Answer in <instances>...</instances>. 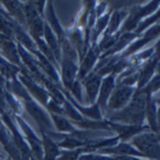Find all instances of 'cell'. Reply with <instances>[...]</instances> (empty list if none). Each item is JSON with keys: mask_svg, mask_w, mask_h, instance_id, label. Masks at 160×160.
I'll list each match as a JSON object with an SVG mask.
<instances>
[{"mask_svg": "<svg viewBox=\"0 0 160 160\" xmlns=\"http://www.w3.org/2000/svg\"><path fill=\"white\" fill-rule=\"evenodd\" d=\"M85 149H79V150H74V151H67L63 152L62 156H59V160H78L79 154L81 151H83Z\"/></svg>", "mask_w": 160, "mask_h": 160, "instance_id": "obj_26", "label": "cell"}, {"mask_svg": "<svg viewBox=\"0 0 160 160\" xmlns=\"http://www.w3.org/2000/svg\"><path fill=\"white\" fill-rule=\"evenodd\" d=\"M151 40L152 38H150V37H142L141 40H140V41H136V42H133L126 51H124V54L121 57L122 59L123 58H126V57H128V55H131V54H133V52H135V51H137L140 48H142L145 44H148L149 41H151Z\"/></svg>", "mask_w": 160, "mask_h": 160, "instance_id": "obj_23", "label": "cell"}, {"mask_svg": "<svg viewBox=\"0 0 160 160\" xmlns=\"http://www.w3.org/2000/svg\"><path fill=\"white\" fill-rule=\"evenodd\" d=\"M145 114H148V118H149V128H151L155 133L158 132V122H156V119H158V115H156V104L155 101L149 98L148 100V104H146V113Z\"/></svg>", "mask_w": 160, "mask_h": 160, "instance_id": "obj_18", "label": "cell"}, {"mask_svg": "<svg viewBox=\"0 0 160 160\" xmlns=\"http://www.w3.org/2000/svg\"><path fill=\"white\" fill-rule=\"evenodd\" d=\"M96 59H98V51L95 49H90V51L87 52V55L82 60L81 67H79V79H83L87 76L90 69L94 67Z\"/></svg>", "mask_w": 160, "mask_h": 160, "instance_id": "obj_13", "label": "cell"}, {"mask_svg": "<svg viewBox=\"0 0 160 160\" xmlns=\"http://www.w3.org/2000/svg\"><path fill=\"white\" fill-rule=\"evenodd\" d=\"M150 95H145L142 92H137L133 96L131 104H128L123 110H119L118 113H113L109 115L112 122H124L132 126H141L146 113V104H148Z\"/></svg>", "mask_w": 160, "mask_h": 160, "instance_id": "obj_1", "label": "cell"}, {"mask_svg": "<svg viewBox=\"0 0 160 160\" xmlns=\"http://www.w3.org/2000/svg\"><path fill=\"white\" fill-rule=\"evenodd\" d=\"M51 118H52V121H54V123H55L58 131H63V132H74L73 126H72L68 121H67L64 117L58 115V114H51Z\"/></svg>", "mask_w": 160, "mask_h": 160, "instance_id": "obj_20", "label": "cell"}, {"mask_svg": "<svg viewBox=\"0 0 160 160\" xmlns=\"http://www.w3.org/2000/svg\"><path fill=\"white\" fill-rule=\"evenodd\" d=\"M132 143L137 148V151L145 156L158 160L159 159V138L156 133H143L132 138Z\"/></svg>", "mask_w": 160, "mask_h": 160, "instance_id": "obj_2", "label": "cell"}, {"mask_svg": "<svg viewBox=\"0 0 160 160\" xmlns=\"http://www.w3.org/2000/svg\"><path fill=\"white\" fill-rule=\"evenodd\" d=\"M102 152H106V154H117V155H132V156H142L137 150H135L132 148L131 145L126 143V142H122L114 148H109V149H104Z\"/></svg>", "mask_w": 160, "mask_h": 160, "instance_id": "obj_14", "label": "cell"}, {"mask_svg": "<svg viewBox=\"0 0 160 160\" xmlns=\"http://www.w3.org/2000/svg\"><path fill=\"white\" fill-rule=\"evenodd\" d=\"M109 17H110V14H106V16L101 17V18L98 21L96 30H95V35H94V40H96V38L99 37V35L102 32V30L106 27V24H108V21H109Z\"/></svg>", "mask_w": 160, "mask_h": 160, "instance_id": "obj_25", "label": "cell"}, {"mask_svg": "<svg viewBox=\"0 0 160 160\" xmlns=\"http://www.w3.org/2000/svg\"><path fill=\"white\" fill-rule=\"evenodd\" d=\"M158 65V54L154 57L152 60H150L146 65L142 67V69L140 72V74H137V79H138V88H143L146 86L151 77H152V73H154V69L156 68Z\"/></svg>", "mask_w": 160, "mask_h": 160, "instance_id": "obj_9", "label": "cell"}, {"mask_svg": "<svg viewBox=\"0 0 160 160\" xmlns=\"http://www.w3.org/2000/svg\"><path fill=\"white\" fill-rule=\"evenodd\" d=\"M64 104V114L67 113L68 114L72 119H74L76 122H79V121H82V118H81V115H79L78 113H77V110L73 108V105L71 104V102H68V101H64L63 102Z\"/></svg>", "mask_w": 160, "mask_h": 160, "instance_id": "obj_24", "label": "cell"}, {"mask_svg": "<svg viewBox=\"0 0 160 160\" xmlns=\"http://www.w3.org/2000/svg\"><path fill=\"white\" fill-rule=\"evenodd\" d=\"M132 94H133V88L131 86H127L123 83L118 85L117 87H114V91H113L112 96L109 98L108 102H106V106L112 110L122 109L131 100Z\"/></svg>", "mask_w": 160, "mask_h": 160, "instance_id": "obj_3", "label": "cell"}, {"mask_svg": "<svg viewBox=\"0 0 160 160\" xmlns=\"http://www.w3.org/2000/svg\"><path fill=\"white\" fill-rule=\"evenodd\" d=\"M0 46H2V49L4 50V52L7 54V57L16 64H19V59H18V51L16 49V45L13 44L12 41H9V40L4 36L0 35Z\"/></svg>", "mask_w": 160, "mask_h": 160, "instance_id": "obj_16", "label": "cell"}, {"mask_svg": "<svg viewBox=\"0 0 160 160\" xmlns=\"http://www.w3.org/2000/svg\"><path fill=\"white\" fill-rule=\"evenodd\" d=\"M42 146L45 149V159L44 160H55L59 156V148L46 133H42Z\"/></svg>", "mask_w": 160, "mask_h": 160, "instance_id": "obj_12", "label": "cell"}, {"mask_svg": "<svg viewBox=\"0 0 160 160\" xmlns=\"http://www.w3.org/2000/svg\"><path fill=\"white\" fill-rule=\"evenodd\" d=\"M21 79L23 81V83L26 85V87H27L28 90H30V92L31 94L41 102V104H44V105H48V92H45L41 87H40L38 85H36L35 82H32L30 78H26V77H21Z\"/></svg>", "mask_w": 160, "mask_h": 160, "instance_id": "obj_11", "label": "cell"}, {"mask_svg": "<svg viewBox=\"0 0 160 160\" xmlns=\"http://www.w3.org/2000/svg\"><path fill=\"white\" fill-rule=\"evenodd\" d=\"M24 102H26V109H27V112L30 113V115L35 119V122L38 124L41 132L42 133L51 132L52 124H51V121H50L49 115L41 108H40V106L36 102H33L31 99L30 100H26Z\"/></svg>", "mask_w": 160, "mask_h": 160, "instance_id": "obj_4", "label": "cell"}, {"mask_svg": "<svg viewBox=\"0 0 160 160\" xmlns=\"http://www.w3.org/2000/svg\"><path fill=\"white\" fill-rule=\"evenodd\" d=\"M126 14H127L126 10H117L114 13V14L112 16V18H110V26H109V30L106 31V36L105 37H110L112 33L114 31H117V28L119 27V23H121V21L126 17Z\"/></svg>", "mask_w": 160, "mask_h": 160, "instance_id": "obj_19", "label": "cell"}, {"mask_svg": "<svg viewBox=\"0 0 160 160\" xmlns=\"http://www.w3.org/2000/svg\"><path fill=\"white\" fill-rule=\"evenodd\" d=\"M76 73H77V65L74 64V62L71 60L69 58L64 57L62 60V74H63V82L65 87H68V88L72 87Z\"/></svg>", "mask_w": 160, "mask_h": 160, "instance_id": "obj_6", "label": "cell"}, {"mask_svg": "<svg viewBox=\"0 0 160 160\" xmlns=\"http://www.w3.org/2000/svg\"><path fill=\"white\" fill-rule=\"evenodd\" d=\"M115 85H114V74H110L106 77L102 83L100 85V95H99V101H98V105L101 106V108H106V102H108L109 98H110V94L112 91L114 90Z\"/></svg>", "mask_w": 160, "mask_h": 160, "instance_id": "obj_8", "label": "cell"}, {"mask_svg": "<svg viewBox=\"0 0 160 160\" xmlns=\"http://www.w3.org/2000/svg\"><path fill=\"white\" fill-rule=\"evenodd\" d=\"M18 122L21 123L23 131L26 132V135H27V138H28V142H30V145H31L32 152L35 154V156H36L38 160H41V159H42V142L38 140V137L32 132V129H31L27 124H26L21 118H18Z\"/></svg>", "mask_w": 160, "mask_h": 160, "instance_id": "obj_7", "label": "cell"}, {"mask_svg": "<svg viewBox=\"0 0 160 160\" xmlns=\"http://www.w3.org/2000/svg\"><path fill=\"white\" fill-rule=\"evenodd\" d=\"M112 128L114 131L118 132V138L122 140V141H127L131 137H135L137 136V133L145 131V129H149V126H122V124H115V123H110Z\"/></svg>", "mask_w": 160, "mask_h": 160, "instance_id": "obj_5", "label": "cell"}, {"mask_svg": "<svg viewBox=\"0 0 160 160\" xmlns=\"http://www.w3.org/2000/svg\"><path fill=\"white\" fill-rule=\"evenodd\" d=\"M46 17H48V19H49V27L51 28H54L55 30V32H57V36H58V38H59V41L62 42V41H64L65 40V35H64V32H63V30H62V27H60V24L58 23V19H57V16H55V13H54V7H52V3L51 2H49V4H48V14H46Z\"/></svg>", "mask_w": 160, "mask_h": 160, "instance_id": "obj_15", "label": "cell"}, {"mask_svg": "<svg viewBox=\"0 0 160 160\" xmlns=\"http://www.w3.org/2000/svg\"><path fill=\"white\" fill-rule=\"evenodd\" d=\"M158 19H159V13H155L152 18H149L148 21H145L142 24H138V26H137V28H136V32H135V35H138L141 31H143V30H145L146 27H148L149 24H151L152 22H156V23H158Z\"/></svg>", "mask_w": 160, "mask_h": 160, "instance_id": "obj_27", "label": "cell"}, {"mask_svg": "<svg viewBox=\"0 0 160 160\" xmlns=\"http://www.w3.org/2000/svg\"><path fill=\"white\" fill-rule=\"evenodd\" d=\"M69 90L72 91V94L76 96V99H77L78 101H82V96H81V83H79V81L73 82V85H72V87H71Z\"/></svg>", "mask_w": 160, "mask_h": 160, "instance_id": "obj_28", "label": "cell"}, {"mask_svg": "<svg viewBox=\"0 0 160 160\" xmlns=\"http://www.w3.org/2000/svg\"><path fill=\"white\" fill-rule=\"evenodd\" d=\"M73 104H74V106H76L78 110L82 112L83 115H86V117H88V118H92V119H100V118H101V113H100V110H99V105H98V104H94V105L91 106V108H83V106L78 105L76 101H73Z\"/></svg>", "mask_w": 160, "mask_h": 160, "instance_id": "obj_21", "label": "cell"}, {"mask_svg": "<svg viewBox=\"0 0 160 160\" xmlns=\"http://www.w3.org/2000/svg\"><path fill=\"white\" fill-rule=\"evenodd\" d=\"M101 79L100 76L96 73H92L85 79V87L87 90V95H88V101L94 102L96 100V96L99 95V88H100Z\"/></svg>", "mask_w": 160, "mask_h": 160, "instance_id": "obj_10", "label": "cell"}, {"mask_svg": "<svg viewBox=\"0 0 160 160\" xmlns=\"http://www.w3.org/2000/svg\"><path fill=\"white\" fill-rule=\"evenodd\" d=\"M44 35L46 37V41H48V48L50 49V51L52 52L57 59L60 58V49H59V45H58V41H57V37L52 33V30L49 27L48 24H45L44 27Z\"/></svg>", "mask_w": 160, "mask_h": 160, "instance_id": "obj_17", "label": "cell"}, {"mask_svg": "<svg viewBox=\"0 0 160 160\" xmlns=\"http://www.w3.org/2000/svg\"><path fill=\"white\" fill-rule=\"evenodd\" d=\"M58 148H67V149H74V148H78V146H83L85 143L82 141H79L77 138H74L73 136H65L63 138L62 142H58Z\"/></svg>", "mask_w": 160, "mask_h": 160, "instance_id": "obj_22", "label": "cell"}]
</instances>
